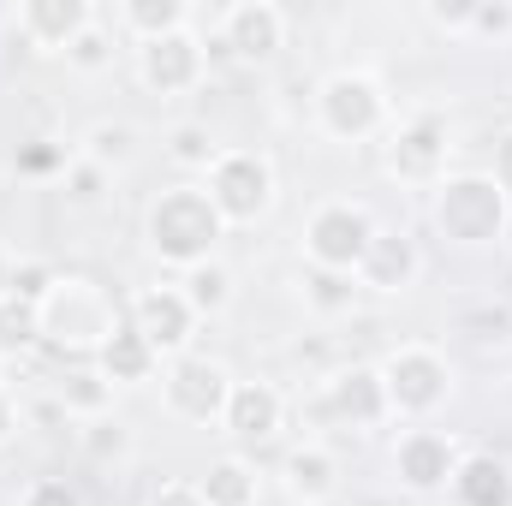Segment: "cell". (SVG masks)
Listing matches in <instances>:
<instances>
[{
	"label": "cell",
	"instance_id": "cell-13",
	"mask_svg": "<svg viewBox=\"0 0 512 506\" xmlns=\"http://www.w3.org/2000/svg\"><path fill=\"white\" fill-rule=\"evenodd\" d=\"M143 60V84L149 90H161V96H179V90H191L197 78H203V42L191 36V30H173V36H155V42H143L137 48Z\"/></svg>",
	"mask_w": 512,
	"mask_h": 506
},
{
	"label": "cell",
	"instance_id": "cell-26",
	"mask_svg": "<svg viewBox=\"0 0 512 506\" xmlns=\"http://www.w3.org/2000/svg\"><path fill=\"white\" fill-rule=\"evenodd\" d=\"M304 298H310L322 316H340V310H352V304H358V274L310 268V280H304Z\"/></svg>",
	"mask_w": 512,
	"mask_h": 506
},
{
	"label": "cell",
	"instance_id": "cell-37",
	"mask_svg": "<svg viewBox=\"0 0 512 506\" xmlns=\"http://www.w3.org/2000/svg\"><path fill=\"white\" fill-rule=\"evenodd\" d=\"M489 179H495V185L512 197V126L495 137V173H489Z\"/></svg>",
	"mask_w": 512,
	"mask_h": 506
},
{
	"label": "cell",
	"instance_id": "cell-31",
	"mask_svg": "<svg viewBox=\"0 0 512 506\" xmlns=\"http://www.w3.org/2000/svg\"><path fill=\"white\" fill-rule=\"evenodd\" d=\"M84 447H90V459H120V453L131 447V435L120 429V423H108V417H90Z\"/></svg>",
	"mask_w": 512,
	"mask_h": 506
},
{
	"label": "cell",
	"instance_id": "cell-10",
	"mask_svg": "<svg viewBox=\"0 0 512 506\" xmlns=\"http://www.w3.org/2000/svg\"><path fill=\"white\" fill-rule=\"evenodd\" d=\"M161 381H167V405H173L179 417H191V423L221 417L227 399H233V376H227V364H215V358H173V370Z\"/></svg>",
	"mask_w": 512,
	"mask_h": 506
},
{
	"label": "cell",
	"instance_id": "cell-39",
	"mask_svg": "<svg viewBox=\"0 0 512 506\" xmlns=\"http://www.w3.org/2000/svg\"><path fill=\"white\" fill-rule=\"evenodd\" d=\"M12 429H18V405H12L6 387H0V441H12Z\"/></svg>",
	"mask_w": 512,
	"mask_h": 506
},
{
	"label": "cell",
	"instance_id": "cell-15",
	"mask_svg": "<svg viewBox=\"0 0 512 506\" xmlns=\"http://www.w3.org/2000/svg\"><path fill=\"white\" fill-rule=\"evenodd\" d=\"M280 417H286V399L268 387V381H233V399L221 411V423L239 435V441H268L280 435Z\"/></svg>",
	"mask_w": 512,
	"mask_h": 506
},
{
	"label": "cell",
	"instance_id": "cell-4",
	"mask_svg": "<svg viewBox=\"0 0 512 506\" xmlns=\"http://www.w3.org/2000/svg\"><path fill=\"white\" fill-rule=\"evenodd\" d=\"M203 191H209V203L221 209L227 227H233V221H256V215H268V203H274V167H268L256 149H221Z\"/></svg>",
	"mask_w": 512,
	"mask_h": 506
},
{
	"label": "cell",
	"instance_id": "cell-21",
	"mask_svg": "<svg viewBox=\"0 0 512 506\" xmlns=\"http://www.w3.org/2000/svg\"><path fill=\"white\" fill-rule=\"evenodd\" d=\"M203 506H256V471L245 459H215L197 483Z\"/></svg>",
	"mask_w": 512,
	"mask_h": 506
},
{
	"label": "cell",
	"instance_id": "cell-41",
	"mask_svg": "<svg viewBox=\"0 0 512 506\" xmlns=\"http://www.w3.org/2000/svg\"><path fill=\"white\" fill-rule=\"evenodd\" d=\"M507 233H512V221H507Z\"/></svg>",
	"mask_w": 512,
	"mask_h": 506
},
{
	"label": "cell",
	"instance_id": "cell-12",
	"mask_svg": "<svg viewBox=\"0 0 512 506\" xmlns=\"http://www.w3.org/2000/svg\"><path fill=\"white\" fill-rule=\"evenodd\" d=\"M447 167V120L441 114H411L387 143V173L399 179H441Z\"/></svg>",
	"mask_w": 512,
	"mask_h": 506
},
{
	"label": "cell",
	"instance_id": "cell-23",
	"mask_svg": "<svg viewBox=\"0 0 512 506\" xmlns=\"http://www.w3.org/2000/svg\"><path fill=\"white\" fill-rule=\"evenodd\" d=\"M179 292H185V304L197 310V316H221L227 304H233V274L209 256V262H197V268H185V280H179Z\"/></svg>",
	"mask_w": 512,
	"mask_h": 506
},
{
	"label": "cell",
	"instance_id": "cell-30",
	"mask_svg": "<svg viewBox=\"0 0 512 506\" xmlns=\"http://www.w3.org/2000/svg\"><path fill=\"white\" fill-rule=\"evenodd\" d=\"M90 161H96V167L131 161V126H96L90 131Z\"/></svg>",
	"mask_w": 512,
	"mask_h": 506
},
{
	"label": "cell",
	"instance_id": "cell-18",
	"mask_svg": "<svg viewBox=\"0 0 512 506\" xmlns=\"http://www.w3.org/2000/svg\"><path fill=\"white\" fill-rule=\"evenodd\" d=\"M90 18H96V6H84V0H30V6L18 12V30H24L36 48H66Z\"/></svg>",
	"mask_w": 512,
	"mask_h": 506
},
{
	"label": "cell",
	"instance_id": "cell-6",
	"mask_svg": "<svg viewBox=\"0 0 512 506\" xmlns=\"http://www.w3.org/2000/svg\"><path fill=\"white\" fill-rule=\"evenodd\" d=\"M376 239V221L358 209V203H322L304 227V251L316 268H334V274H358V262Z\"/></svg>",
	"mask_w": 512,
	"mask_h": 506
},
{
	"label": "cell",
	"instance_id": "cell-32",
	"mask_svg": "<svg viewBox=\"0 0 512 506\" xmlns=\"http://www.w3.org/2000/svg\"><path fill=\"white\" fill-rule=\"evenodd\" d=\"M102 185H108V167H96L90 155H84V161H66V191H72L78 203H96Z\"/></svg>",
	"mask_w": 512,
	"mask_h": 506
},
{
	"label": "cell",
	"instance_id": "cell-2",
	"mask_svg": "<svg viewBox=\"0 0 512 506\" xmlns=\"http://www.w3.org/2000/svg\"><path fill=\"white\" fill-rule=\"evenodd\" d=\"M512 221V197L489 173H453L435 185V227L459 245H489Z\"/></svg>",
	"mask_w": 512,
	"mask_h": 506
},
{
	"label": "cell",
	"instance_id": "cell-38",
	"mask_svg": "<svg viewBox=\"0 0 512 506\" xmlns=\"http://www.w3.org/2000/svg\"><path fill=\"white\" fill-rule=\"evenodd\" d=\"M149 506H203V495H197V483H167Z\"/></svg>",
	"mask_w": 512,
	"mask_h": 506
},
{
	"label": "cell",
	"instance_id": "cell-7",
	"mask_svg": "<svg viewBox=\"0 0 512 506\" xmlns=\"http://www.w3.org/2000/svg\"><path fill=\"white\" fill-rule=\"evenodd\" d=\"M316 120L328 137H370L387 120V96L370 72H334L322 90H316Z\"/></svg>",
	"mask_w": 512,
	"mask_h": 506
},
{
	"label": "cell",
	"instance_id": "cell-16",
	"mask_svg": "<svg viewBox=\"0 0 512 506\" xmlns=\"http://www.w3.org/2000/svg\"><path fill=\"white\" fill-rule=\"evenodd\" d=\"M417 268H423V256H417V245L405 233H376L364 262H358V286H370V292H405L417 280Z\"/></svg>",
	"mask_w": 512,
	"mask_h": 506
},
{
	"label": "cell",
	"instance_id": "cell-8",
	"mask_svg": "<svg viewBox=\"0 0 512 506\" xmlns=\"http://www.w3.org/2000/svg\"><path fill=\"white\" fill-rule=\"evenodd\" d=\"M215 48L245 60V66H262L286 48V12L274 0H239L221 12V30H215Z\"/></svg>",
	"mask_w": 512,
	"mask_h": 506
},
{
	"label": "cell",
	"instance_id": "cell-27",
	"mask_svg": "<svg viewBox=\"0 0 512 506\" xmlns=\"http://www.w3.org/2000/svg\"><path fill=\"white\" fill-rule=\"evenodd\" d=\"M42 340V316L18 298H0V358H18Z\"/></svg>",
	"mask_w": 512,
	"mask_h": 506
},
{
	"label": "cell",
	"instance_id": "cell-35",
	"mask_svg": "<svg viewBox=\"0 0 512 506\" xmlns=\"http://www.w3.org/2000/svg\"><path fill=\"white\" fill-rule=\"evenodd\" d=\"M471 12H477V0H435V6H429V24H441V30H471Z\"/></svg>",
	"mask_w": 512,
	"mask_h": 506
},
{
	"label": "cell",
	"instance_id": "cell-22",
	"mask_svg": "<svg viewBox=\"0 0 512 506\" xmlns=\"http://www.w3.org/2000/svg\"><path fill=\"white\" fill-rule=\"evenodd\" d=\"M114 24H126L137 42H155V36L185 30V24H191V12H185V0H126Z\"/></svg>",
	"mask_w": 512,
	"mask_h": 506
},
{
	"label": "cell",
	"instance_id": "cell-33",
	"mask_svg": "<svg viewBox=\"0 0 512 506\" xmlns=\"http://www.w3.org/2000/svg\"><path fill=\"white\" fill-rule=\"evenodd\" d=\"M18 506H84V495L66 483V477H36L30 489H24V501Z\"/></svg>",
	"mask_w": 512,
	"mask_h": 506
},
{
	"label": "cell",
	"instance_id": "cell-40",
	"mask_svg": "<svg viewBox=\"0 0 512 506\" xmlns=\"http://www.w3.org/2000/svg\"><path fill=\"white\" fill-rule=\"evenodd\" d=\"M316 506H346V501H316Z\"/></svg>",
	"mask_w": 512,
	"mask_h": 506
},
{
	"label": "cell",
	"instance_id": "cell-24",
	"mask_svg": "<svg viewBox=\"0 0 512 506\" xmlns=\"http://www.w3.org/2000/svg\"><path fill=\"white\" fill-rule=\"evenodd\" d=\"M114 405V381L102 370H72L60 381V411H78V417H102Z\"/></svg>",
	"mask_w": 512,
	"mask_h": 506
},
{
	"label": "cell",
	"instance_id": "cell-17",
	"mask_svg": "<svg viewBox=\"0 0 512 506\" xmlns=\"http://www.w3.org/2000/svg\"><path fill=\"white\" fill-rule=\"evenodd\" d=\"M447 489L459 506H512V471L495 453H465Z\"/></svg>",
	"mask_w": 512,
	"mask_h": 506
},
{
	"label": "cell",
	"instance_id": "cell-19",
	"mask_svg": "<svg viewBox=\"0 0 512 506\" xmlns=\"http://www.w3.org/2000/svg\"><path fill=\"white\" fill-rule=\"evenodd\" d=\"M96 364H102V376H108V381H149V376H155V364H161V352H155L131 322H120V328L102 340Z\"/></svg>",
	"mask_w": 512,
	"mask_h": 506
},
{
	"label": "cell",
	"instance_id": "cell-20",
	"mask_svg": "<svg viewBox=\"0 0 512 506\" xmlns=\"http://www.w3.org/2000/svg\"><path fill=\"white\" fill-rule=\"evenodd\" d=\"M334 483H340V465H334V453L328 447H298L292 459H286V489L298 495L304 506H316V501H334Z\"/></svg>",
	"mask_w": 512,
	"mask_h": 506
},
{
	"label": "cell",
	"instance_id": "cell-28",
	"mask_svg": "<svg viewBox=\"0 0 512 506\" xmlns=\"http://www.w3.org/2000/svg\"><path fill=\"white\" fill-rule=\"evenodd\" d=\"M60 286V274L48 268V262H36V256H24V262H12V280H6V298H18V304H30V310H42V298Z\"/></svg>",
	"mask_w": 512,
	"mask_h": 506
},
{
	"label": "cell",
	"instance_id": "cell-14",
	"mask_svg": "<svg viewBox=\"0 0 512 506\" xmlns=\"http://www.w3.org/2000/svg\"><path fill=\"white\" fill-rule=\"evenodd\" d=\"M322 417H340L346 429H370L387 417V387H382V370L358 364V370H340L322 393Z\"/></svg>",
	"mask_w": 512,
	"mask_h": 506
},
{
	"label": "cell",
	"instance_id": "cell-34",
	"mask_svg": "<svg viewBox=\"0 0 512 506\" xmlns=\"http://www.w3.org/2000/svg\"><path fill=\"white\" fill-rule=\"evenodd\" d=\"M18 167H24V173H54V167L66 173V149H54V143H42V137H36V143H24V149H18Z\"/></svg>",
	"mask_w": 512,
	"mask_h": 506
},
{
	"label": "cell",
	"instance_id": "cell-25",
	"mask_svg": "<svg viewBox=\"0 0 512 506\" xmlns=\"http://www.w3.org/2000/svg\"><path fill=\"white\" fill-rule=\"evenodd\" d=\"M66 60H72L78 72H108V66H114V30L102 24V12H96V18L66 42Z\"/></svg>",
	"mask_w": 512,
	"mask_h": 506
},
{
	"label": "cell",
	"instance_id": "cell-9",
	"mask_svg": "<svg viewBox=\"0 0 512 506\" xmlns=\"http://www.w3.org/2000/svg\"><path fill=\"white\" fill-rule=\"evenodd\" d=\"M459 441L453 435H441V429H405L399 441H393V471H399V483L411 489V495H435V489H447L453 483V471H459Z\"/></svg>",
	"mask_w": 512,
	"mask_h": 506
},
{
	"label": "cell",
	"instance_id": "cell-11",
	"mask_svg": "<svg viewBox=\"0 0 512 506\" xmlns=\"http://www.w3.org/2000/svg\"><path fill=\"white\" fill-rule=\"evenodd\" d=\"M131 328L155 346V352H179L185 340H191V328H197V310L185 304V292L179 286H143L137 298H131Z\"/></svg>",
	"mask_w": 512,
	"mask_h": 506
},
{
	"label": "cell",
	"instance_id": "cell-5",
	"mask_svg": "<svg viewBox=\"0 0 512 506\" xmlns=\"http://www.w3.org/2000/svg\"><path fill=\"white\" fill-rule=\"evenodd\" d=\"M382 387H387V411L399 417H429L441 399H447V358L435 346H399L393 358L382 364Z\"/></svg>",
	"mask_w": 512,
	"mask_h": 506
},
{
	"label": "cell",
	"instance_id": "cell-3",
	"mask_svg": "<svg viewBox=\"0 0 512 506\" xmlns=\"http://www.w3.org/2000/svg\"><path fill=\"white\" fill-rule=\"evenodd\" d=\"M42 340L54 346H78V352H102V340L120 328L114 304L90 286V280H60L48 298H42Z\"/></svg>",
	"mask_w": 512,
	"mask_h": 506
},
{
	"label": "cell",
	"instance_id": "cell-1",
	"mask_svg": "<svg viewBox=\"0 0 512 506\" xmlns=\"http://www.w3.org/2000/svg\"><path fill=\"white\" fill-rule=\"evenodd\" d=\"M221 233H227V221H221V209L209 203L203 185H173L149 203V245H155L161 262L197 268V262H209Z\"/></svg>",
	"mask_w": 512,
	"mask_h": 506
},
{
	"label": "cell",
	"instance_id": "cell-36",
	"mask_svg": "<svg viewBox=\"0 0 512 506\" xmlns=\"http://www.w3.org/2000/svg\"><path fill=\"white\" fill-rule=\"evenodd\" d=\"M471 30H483V36H507V30H512V6H483V0H477Z\"/></svg>",
	"mask_w": 512,
	"mask_h": 506
},
{
	"label": "cell",
	"instance_id": "cell-29",
	"mask_svg": "<svg viewBox=\"0 0 512 506\" xmlns=\"http://www.w3.org/2000/svg\"><path fill=\"white\" fill-rule=\"evenodd\" d=\"M167 155H173L179 167H203V173H209L221 149H215V137H209L203 120H185V126H173V137H167Z\"/></svg>",
	"mask_w": 512,
	"mask_h": 506
}]
</instances>
